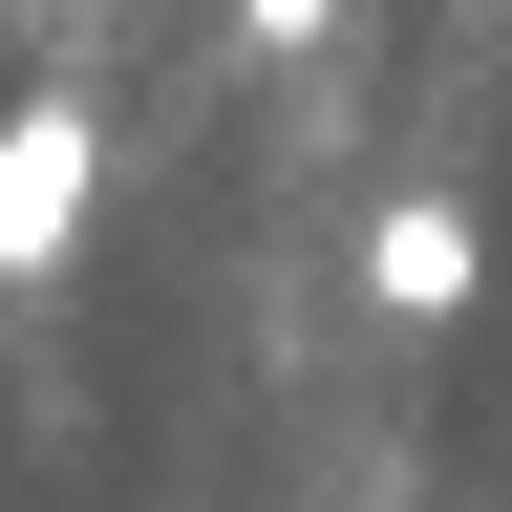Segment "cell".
Masks as SVG:
<instances>
[{"label":"cell","mask_w":512,"mask_h":512,"mask_svg":"<svg viewBox=\"0 0 512 512\" xmlns=\"http://www.w3.org/2000/svg\"><path fill=\"white\" fill-rule=\"evenodd\" d=\"M86 171H107V107H0V278H43L64 235H86Z\"/></svg>","instance_id":"6da1fadb"},{"label":"cell","mask_w":512,"mask_h":512,"mask_svg":"<svg viewBox=\"0 0 512 512\" xmlns=\"http://www.w3.org/2000/svg\"><path fill=\"white\" fill-rule=\"evenodd\" d=\"M470 278H491V256H470V214H448V192H406V214L363 235V299H384V320H470Z\"/></svg>","instance_id":"7a4b0ae2"},{"label":"cell","mask_w":512,"mask_h":512,"mask_svg":"<svg viewBox=\"0 0 512 512\" xmlns=\"http://www.w3.org/2000/svg\"><path fill=\"white\" fill-rule=\"evenodd\" d=\"M256 43H320V0H256Z\"/></svg>","instance_id":"3957f363"}]
</instances>
